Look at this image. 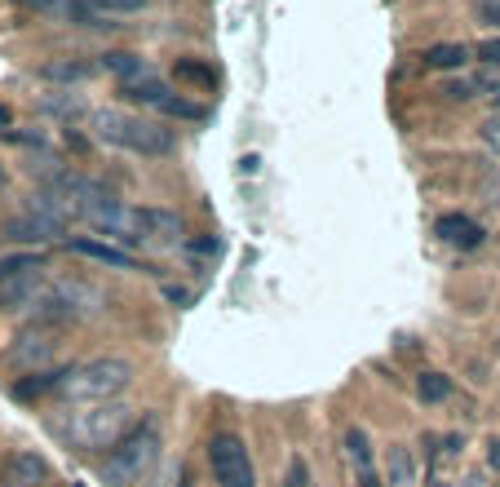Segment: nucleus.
<instances>
[{
    "mask_svg": "<svg viewBox=\"0 0 500 487\" xmlns=\"http://www.w3.org/2000/svg\"><path fill=\"white\" fill-rule=\"evenodd\" d=\"M346 456H350V465H354V474H359V483H363V479H377L372 443H368V434H363V430H346Z\"/></svg>",
    "mask_w": 500,
    "mask_h": 487,
    "instance_id": "obj_19",
    "label": "nucleus"
},
{
    "mask_svg": "<svg viewBox=\"0 0 500 487\" xmlns=\"http://www.w3.org/2000/svg\"><path fill=\"white\" fill-rule=\"evenodd\" d=\"M53 350H58V341H53V332L45 324H36V332H23L18 341H14V350H9V359L18 364V368H41L45 373V364L53 359Z\"/></svg>",
    "mask_w": 500,
    "mask_h": 487,
    "instance_id": "obj_14",
    "label": "nucleus"
},
{
    "mask_svg": "<svg viewBox=\"0 0 500 487\" xmlns=\"http://www.w3.org/2000/svg\"><path fill=\"white\" fill-rule=\"evenodd\" d=\"M487 461H492V470H500V438L487 443Z\"/></svg>",
    "mask_w": 500,
    "mask_h": 487,
    "instance_id": "obj_31",
    "label": "nucleus"
},
{
    "mask_svg": "<svg viewBox=\"0 0 500 487\" xmlns=\"http://www.w3.org/2000/svg\"><path fill=\"white\" fill-rule=\"evenodd\" d=\"M284 487H310V474H305V461L293 456V465H288V483Z\"/></svg>",
    "mask_w": 500,
    "mask_h": 487,
    "instance_id": "obj_29",
    "label": "nucleus"
},
{
    "mask_svg": "<svg viewBox=\"0 0 500 487\" xmlns=\"http://www.w3.org/2000/svg\"><path fill=\"white\" fill-rule=\"evenodd\" d=\"M94 133L106 147H120V151H133V156H173V129H164L159 120L147 115H133V111L106 107L94 111Z\"/></svg>",
    "mask_w": 500,
    "mask_h": 487,
    "instance_id": "obj_3",
    "label": "nucleus"
},
{
    "mask_svg": "<svg viewBox=\"0 0 500 487\" xmlns=\"http://www.w3.org/2000/svg\"><path fill=\"white\" fill-rule=\"evenodd\" d=\"M45 293V257L36 253H14L0 257V306L18 311Z\"/></svg>",
    "mask_w": 500,
    "mask_h": 487,
    "instance_id": "obj_6",
    "label": "nucleus"
},
{
    "mask_svg": "<svg viewBox=\"0 0 500 487\" xmlns=\"http://www.w3.org/2000/svg\"><path fill=\"white\" fill-rule=\"evenodd\" d=\"M41 76L53 80V85H80V80H89L94 76V67L89 62H80V58H53L41 67Z\"/></svg>",
    "mask_w": 500,
    "mask_h": 487,
    "instance_id": "obj_20",
    "label": "nucleus"
},
{
    "mask_svg": "<svg viewBox=\"0 0 500 487\" xmlns=\"http://www.w3.org/2000/svg\"><path fill=\"white\" fill-rule=\"evenodd\" d=\"M53 470L41 452H9L0 465V487H50Z\"/></svg>",
    "mask_w": 500,
    "mask_h": 487,
    "instance_id": "obj_12",
    "label": "nucleus"
},
{
    "mask_svg": "<svg viewBox=\"0 0 500 487\" xmlns=\"http://www.w3.org/2000/svg\"><path fill=\"white\" fill-rule=\"evenodd\" d=\"M421 62L430 67V71H465L469 62H474V45H430Z\"/></svg>",
    "mask_w": 500,
    "mask_h": 487,
    "instance_id": "obj_17",
    "label": "nucleus"
},
{
    "mask_svg": "<svg viewBox=\"0 0 500 487\" xmlns=\"http://www.w3.org/2000/svg\"><path fill=\"white\" fill-rule=\"evenodd\" d=\"M173 479H177V465H168L164 474H155V479H150V483H142V487H177Z\"/></svg>",
    "mask_w": 500,
    "mask_h": 487,
    "instance_id": "obj_30",
    "label": "nucleus"
},
{
    "mask_svg": "<svg viewBox=\"0 0 500 487\" xmlns=\"http://www.w3.org/2000/svg\"><path fill=\"white\" fill-rule=\"evenodd\" d=\"M133 426H138V408H129L124 399H106V403L76 408L62 421V438L80 452H111Z\"/></svg>",
    "mask_w": 500,
    "mask_h": 487,
    "instance_id": "obj_1",
    "label": "nucleus"
},
{
    "mask_svg": "<svg viewBox=\"0 0 500 487\" xmlns=\"http://www.w3.org/2000/svg\"><path fill=\"white\" fill-rule=\"evenodd\" d=\"M474 58H478L483 67H500V36H492V41H478V45H474Z\"/></svg>",
    "mask_w": 500,
    "mask_h": 487,
    "instance_id": "obj_28",
    "label": "nucleus"
},
{
    "mask_svg": "<svg viewBox=\"0 0 500 487\" xmlns=\"http://www.w3.org/2000/svg\"><path fill=\"white\" fill-rule=\"evenodd\" d=\"M62 235V226H53L45 217L27 213V217H14L9 226H5V239H14V244H50Z\"/></svg>",
    "mask_w": 500,
    "mask_h": 487,
    "instance_id": "obj_16",
    "label": "nucleus"
},
{
    "mask_svg": "<svg viewBox=\"0 0 500 487\" xmlns=\"http://www.w3.org/2000/svg\"><path fill=\"white\" fill-rule=\"evenodd\" d=\"M67 248H71V253H80V257H89V262L115 266V271H138V257H133L129 248L111 244V239H89V235H76V239H67Z\"/></svg>",
    "mask_w": 500,
    "mask_h": 487,
    "instance_id": "obj_15",
    "label": "nucleus"
},
{
    "mask_svg": "<svg viewBox=\"0 0 500 487\" xmlns=\"http://www.w3.org/2000/svg\"><path fill=\"white\" fill-rule=\"evenodd\" d=\"M186 239L182 217L168 209H133V230H129V248H177Z\"/></svg>",
    "mask_w": 500,
    "mask_h": 487,
    "instance_id": "obj_9",
    "label": "nucleus"
},
{
    "mask_svg": "<svg viewBox=\"0 0 500 487\" xmlns=\"http://www.w3.org/2000/svg\"><path fill=\"white\" fill-rule=\"evenodd\" d=\"M474 23L500 32V0H474Z\"/></svg>",
    "mask_w": 500,
    "mask_h": 487,
    "instance_id": "obj_27",
    "label": "nucleus"
},
{
    "mask_svg": "<svg viewBox=\"0 0 500 487\" xmlns=\"http://www.w3.org/2000/svg\"><path fill=\"white\" fill-rule=\"evenodd\" d=\"M147 5L150 0H67L62 14L80 27H115V18H133Z\"/></svg>",
    "mask_w": 500,
    "mask_h": 487,
    "instance_id": "obj_10",
    "label": "nucleus"
},
{
    "mask_svg": "<svg viewBox=\"0 0 500 487\" xmlns=\"http://www.w3.org/2000/svg\"><path fill=\"white\" fill-rule=\"evenodd\" d=\"M102 71H115V76H120V85H124V80H133V76H147L150 67L138 54L115 50V54H102Z\"/></svg>",
    "mask_w": 500,
    "mask_h": 487,
    "instance_id": "obj_22",
    "label": "nucleus"
},
{
    "mask_svg": "<svg viewBox=\"0 0 500 487\" xmlns=\"http://www.w3.org/2000/svg\"><path fill=\"white\" fill-rule=\"evenodd\" d=\"M62 373H67V368H62ZM62 373H58V368H45V373H36V377L18 381V385H14V394H18V399H41V394H50V390L58 394Z\"/></svg>",
    "mask_w": 500,
    "mask_h": 487,
    "instance_id": "obj_21",
    "label": "nucleus"
},
{
    "mask_svg": "<svg viewBox=\"0 0 500 487\" xmlns=\"http://www.w3.org/2000/svg\"><path fill=\"white\" fill-rule=\"evenodd\" d=\"M478 195H483L492 209H500V164H492V168L478 177Z\"/></svg>",
    "mask_w": 500,
    "mask_h": 487,
    "instance_id": "obj_25",
    "label": "nucleus"
},
{
    "mask_svg": "<svg viewBox=\"0 0 500 487\" xmlns=\"http://www.w3.org/2000/svg\"><path fill=\"white\" fill-rule=\"evenodd\" d=\"M421 479H416V461H412V452L407 447H390V456H386V479H381V487H416Z\"/></svg>",
    "mask_w": 500,
    "mask_h": 487,
    "instance_id": "obj_18",
    "label": "nucleus"
},
{
    "mask_svg": "<svg viewBox=\"0 0 500 487\" xmlns=\"http://www.w3.org/2000/svg\"><path fill=\"white\" fill-rule=\"evenodd\" d=\"M434 235H439L448 248H460V253H474V248H483V239H487L483 221H474L469 213H443L434 221Z\"/></svg>",
    "mask_w": 500,
    "mask_h": 487,
    "instance_id": "obj_13",
    "label": "nucleus"
},
{
    "mask_svg": "<svg viewBox=\"0 0 500 487\" xmlns=\"http://www.w3.org/2000/svg\"><path fill=\"white\" fill-rule=\"evenodd\" d=\"M208 470L217 487H257V470L240 434H213L208 438Z\"/></svg>",
    "mask_w": 500,
    "mask_h": 487,
    "instance_id": "obj_8",
    "label": "nucleus"
},
{
    "mask_svg": "<svg viewBox=\"0 0 500 487\" xmlns=\"http://www.w3.org/2000/svg\"><path fill=\"white\" fill-rule=\"evenodd\" d=\"M120 94H124L129 103H138V107H150V111H159V115H173V120H204L200 103H191V98H182L177 89H168L155 71L124 80V85H120Z\"/></svg>",
    "mask_w": 500,
    "mask_h": 487,
    "instance_id": "obj_7",
    "label": "nucleus"
},
{
    "mask_svg": "<svg viewBox=\"0 0 500 487\" xmlns=\"http://www.w3.org/2000/svg\"><path fill=\"white\" fill-rule=\"evenodd\" d=\"M478 138H483V147H487L492 156H500V111H492V115L478 124Z\"/></svg>",
    "mask_w": 500,
    "mask_h": 487,
    "instance_id": "obj_26",
    "label": "nucleus"
},
{
    "mask_svg": "<svg viewBox=\"0 0 500 487\" xmlns=\"http://www.w3.org/2000/svg\"><path fill=\"white\" fill-rule=\"evenodd\" d=\"M443 94L456 103H474V98H500V67H465L456 71Z\"/></svg>",
    "mask_w": 500,
    "mask_h": 487,
    "instance_id": "obj_11",
    "label": "nucleus"
},
{
    "mask_svg": "<svg viewBox=\"0 0 500 487\" xmlns=\"http://www.w3.org/2000/svg\"><path fill=\"white\" fill-rule=\"evenodd\" d=\"M416 394H421V403H443L451 394V381L443 373H421L416 377Z\"/></svg>",
    "mask_w": 500,
    "mask_h": 487,
    "instance_id": "obj_23",
    "label": "nucleus"
},
{
    "mask_svg": "<svg viewBox=\"0 0 500 487\" xmlns=\"http://www.w3.org/2000/svg\"><path fill=\"white\" fill-rule=\"evenodd\" d=\"M129 381H133V364L120 355H106V359H89L80 368H67L58 399L62 403H106V399H120L129 390Z\"/></svg>",
    "mask_w": 500,
    "mask_h": 487,
    "instance_id": "obj_4",
    "label": "nucleus"
},
{
    "mask_svg": "<svg viewBox=\"0 0 500 487\" xmlns=\"http://www.w3.org/2000/svg\"><path fill=\"white\" fill-rule=\"evenodd\" d=\"M430 487H451V483H448V479H434V483H430Z\"/></svg>",
    "mask_w": 500,
    "mask_h": 487,
    "instance_id": "obj_33",
    "label": "nucleus"
},
{
    "mask_svg": "<svg viewBox=\"0 0 500 487\" xmlns=\"http://www.w3.org/2000/svg\"><path fill=\"white\" fill-rule=\"evenodd\" d=\"M496 103H500V98H496Z\"/></svg>",
    "mask_w": 500,
    "mask_h": 487,
    "instance_id": "obj_34",
    "label": "nucleus"
},
{
    "mask_svg": "<svg viewBox=\"0 0 500 487\" xmlns=\"http://www.w3.org/2000/svg\"><path fill=\"white\" fill-rule=\"evenodd\" d=\"M173 76L177 80H186V85H200V89H213V67H204V62H195V58H182L177 67H173Z\"/></svg>",
    "mask_w": 500,
    "mask_h": 487,
    "instance_id": "obj_24",
    "label": "nucleus"
},
{
    "mask_svg": "<svg viewBox=\"0 0 500 487\" xmlns=\"http://www.w3.org/2000/svg\"><path fill=\"white\" fill-rule=\"evenodd\" d=\"M159 447H164V438H159V421L147 417L142 426H133V430L124 434L106 456H102V483L106 487H138L150 479V470H155V461H159Z\"/></svg>",
    "mask_w": 500,
    "mask_h": 487,
    "instance_id": "obj_2",
    "label": "nucleus"
},
{
    "mask_svg": "<svg viewBox=\"0 0 500 487\" xmlns=\"http://www.w3.org/2000/svg\"><path fill=\"white\" fill-rule=\"evenodd\" d=\"M9 124H14V111H9V107H0V133H5Z\"/></svg>",
    "mask_w": 500,
    "mask_h": 487,
    "instance_id": "obj_32",
    "label": "nucleus"
},
{
    "mask_svg": "<svg viewBox=\"0 0 500 487\" xmlns=\"http://www.w3.org/2000/svg\"><path fill=\"white\" fill-rule=\"evenodd\" d=\"M98 311V293L80 279H62L50 284L41 297H36V324H67V320H85Z\"/></svg>",
    "mask_w": 500,
    "mask_h": 487,
    "instance_id": "obj_5",
    "label": "nucleus"
}]
</instances>
